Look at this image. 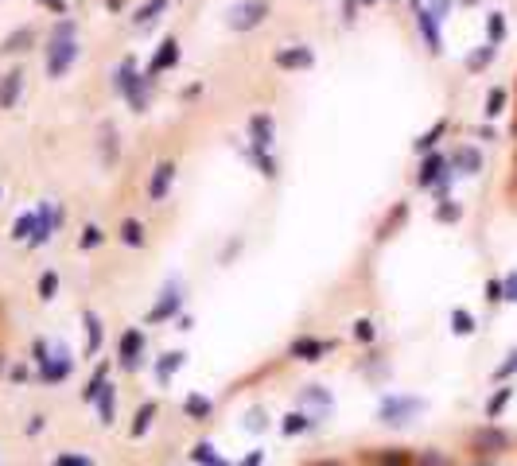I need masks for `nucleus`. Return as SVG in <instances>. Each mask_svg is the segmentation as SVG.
Returning <instances> with one entry per match:
<instances>
[{"label": "nucleus", "mask_w": 517, "mask_h": 466, "mask_svg": "<svg viewBox=\"0 0 517 466\" xmlns=\"http://www.w3.org/2000/svg\"><path fill=\"white\" fill-rule=\"evenodd\" d=\"M502 295H506L509 303H517V272H509L506 280H502Z\"/></svg>", "instance_id": "21"}, {"label": "nucleus", "mask_w": 517, "mask_h": 466, "mask_svg": "<svg viewBox=\"0 0 517 466\" xmlns=\"http://www.w3.org/2000/svg\"><path fill=\"white\" fill-rule=\"evenodd\" d=\"M436 218H440V222H459V218H463V206H455L451 199H440V206H436Z\"/></svg>", "instance_id": "16"}, {"label": "nucleus", "mask_w": 517, "mask_h": 466, "mask_svg": "<svg viewBox=\"0 0 517 466\" xmlns=\"http://www.w3.org/2000/svg\"><path fill=\"white\" fill-rule=\"evenodd\" d=\"M509 443H513V435L502 432V427H494V424L478 427V432L471 435V451H475L478 458H494V455H502V451H509Z\"/></svg>", "instance_id": "1"}, {"label": "nucleus", "mask_w": 517, "mask_h": 466, "mask_svg": "<svg viewBox=\"0 0 517 466\" xmlns=\"http://www.w3.org/2000/svg\"><path fill=\"white\" fill-rule=\"evenodd\" d=\"M486 300H490V303H502V300H506V295H502V280H490V284H486Z\"/></svg>", "instance_id": "22"}, {"label": "nucleus", "mask_w": 517, "mask_h": 466, "mask_svg": "<svg viewBox=\"0 0 517 466\" xmlns=\"http://www.w3.org/2000/svg\"><path fill=\"white\" fill-rule=\"evenodd\" d=\"M412 412H420V400H412V397H389L381 408L385 424H409Z\"/></svg>", "instance_id": "3"}, {"label": "nucleus", "mask_w": 517, "mask_h": 466, "mask_svg": "<svg viewBox=\"0 0 517 466\" xmlns=\"http://www.w3.org/2000/svg\"><path fill=\"white\" fill-rule=\"evenodd\" d=\"M451 171L455 175H478L483 171V152L475 144H459L455 156H451Z\"/></svg>", "instance_id": "2"}, {"label": "nucleus", "mask_w": 517, "mask_h": 466, "mask_svg": "<svg viewBox=\"0 0 517 466\" xmlns=\"http://www.w3.org/2000/svg\"><path fill=\"white\" fill-rule=\"evenodd\" d=\"M451 323H455V334H475V319H471L467 311H455Z\"/></svg>", "instance_id": "18"}, {"label": "nucleus", "mask_w": 517, "mask_h": 466, "mask_svg": "<svg viewBox=\"0 0 517 466\" xmlns=\"http://www.w3.org/2000/svg\"><path fill=\"white\" fill-rule=\"evenodd\" d=\"M443 133H447V121H440V125H436V128H432V133H428V136H424V140H420V152H428V148H432V144H436V140H440V136H443Z\"/></svg>", "instance_id": "20"}, {"label": "nucleus", "mask_w": 517, "mask_h": 466, "mask_svg": "<svg viewBox=\"0 0 517 466\" xmlns=\"http://www.w3.org/2000/svg\"><path fill=\"white\" fill-rule=\"evenodd\" d=\"M506 16H502V12H490V16H486V35H490V47H498L502 39H506Z\"/></svg>", "instance_id": "10"}, {"label": "nucleus", "mask_w": 517, "mask_h": 466, "mask_svg": "<svg viewBox=\"0 0 517 466\" xmlns=\"http://www.w3.org/2000/svg\"><path fill=\"white\" fill-rule=\"evenodd\" d=\"M509 105V90L506 86H494L490 93H486V116H502Z\"/></svg>", "instance_id": "6"}, {"label": "nucleus", "mask_w": 517, "mask_h": 466, "mask_svg": "<svg viewBox=\"0 0 517 466\" xmlns=\"http://www.w3.org/2000/svg\"><path fill=\"white\" fill-rule=\"evenodd\" d=\"M171 175H176V167H171V164H159V167H156V179H152V187H148L152 199H164V194H167V183H171Z\"/></svg>", "instance_id": "8"}, {"label": "nucleus", "mask_w": 517, "mask_h": 466, "mask_svg": "<svg viewBox=\"0 0 517 466\" xmlns=\"http://www.w3.org/2000/svg\"><path fill=\"white\" fill-rule=\"evenodd\" d=\"M70 58H74V43L70 39H55V51H51V62H47V70L51 74H67V67H70Z\"/></svg>", "instance_id": "4"}, {"label": "nucleus", "mask_w": 517, "mask_h": 466, "mask_svg": "<svg viewBox=\"0 0 517 466\" xmlns=\"http://www.w3.org/2000/svg\"><path fill=\"white\" fill-rule=\"evenodd\" d=\"M121 237H125L129 245H140V241H144V229H140V222H125V229H121Z\"/></svg>", "instance_id": "19"}, {"label": "nucleus", "mask_w": 517, "mask_h": 466, "mask_svg": "<svg viewBox=\"0 0 517 466\" xmlns=\"http://www.w3.org/2000/svg\"><path fill=\"white\" fill-rule=\"evenodd\" d=\"M509 400H513V389H509V385H506V389H498V392H494V397L486 400V420H498L502 412H506V404H509Z\"/></svg>", "instance_id": "7"}, {"label": "nucleus", "mask_w": 517, "mask_h": 466, "mask_svg": "<svg viewBox=\"0 0 517 466\" xmlns=\"http://www.w3.org/2000/svg\"><path fill=\"white\" fill-rule=\"evenodd\" d=\"M16 90H20V70H12V74L4 78V82H0V109H8V105H12Z\"/></svg>", "instance_id": "12"}, {"label": "nucleus", "mask_w": 517, "mask_h": 466, "mask_svg": "<svg viewBox=\"0 0 517 466\" xmlns=\"http://www.w3.org/2000/svg\"><path fill=\"white\" fill-rule=\"evenodd\" d=\"M171 62H176V39H167V43H164V51H159V58H156V62H152L148 78H152V74H159V70H167V67H171Z\"/></svg>", "instance_id": "14"}, {"label": "nucleus", "mask_w": 517, "mask_h": 466, "mask_svg": "<svg viewBox=\"0 0 517 466\" xmlns=\"http://www.w3.org/2000/svg\"><path fill=\"white\" fill-rule=\"evenodd\" d=\"M417 466H455V462H451V455H447V451H420V455H417Z\"/></svg>", "instance_id": "13"}, {"label": "nucleus", "mask_w": 517, "mask_h": 466, "mask_svg": "<svg viewBox=\"0 0 517 466\" xmlns=\"http://www.w3.org/2000/svg\"><path fill=\"white\" fill-rule=\"evenodd\" d=\"M494 51H498V47H490V43L478 47V51H471V55H467V70H475V74H478V70H486L494 62Z\"/></svg>", "instance_id": "11"}, {"label": "nucleus", "mask_w": 517, "mask_h": 466, "mask_svg": "<svg viewBox=\"0 0 517 466\" xmlns=\"http://www.w3.org/2000/svg\"><path fill=\"white\" fill-rule=\"evenodd\" d=\"M513 373H517V350H509L506 361H502V366L494 369V377H498V381H506V377H513Z\"/></svg>", "instance_id": "17"}, {"label": "nucleus", "mask_w": 517, "mask_h": 466, "mask_svg": "<svg viewBox=\"0 0 517 466\" xmlns=\"http://www.w3.org/2000/svg\"><path fill=\"white\" fill-rule=\"evenodd\" d=\"M276 67H280V70H300V67H311V51H308V47L280 51V55H276Z\"/></svg>", "instance_id": "5"}, {"label": "nucleus", "mask_w": 517, "mask_h": 466, "mask_svg": "<svg viewBox=\"0 0 517 466\" xmlns=\"http://www.w3.org/2000/svg\"><path fill=\"white\" fill-rule=\"evenodd\" d=\"M463 4H478V0H463Z\"/></svg>", "instance_id": "23"}, {"label": "nucleus", "mask_w": 517, "mask_h": 466, "mask_svg": "<svg viewBox=\"0 0 517 466\" xmlns=\"http://www.w3.org/2000/svg\"><path fill=\"white\" fill-rule=\"evenodd\" d=\"M323 342H315V338H300V342H296V346H292V354H296V358H303V354H308V361H315V354H323Z\"/></svg>", "instance_id": "15"}, {"label": "nucleus", "mask_w": 517, "mask_h": 466, "mask_svg": "<svg viewBox=\"0 0 517 466\" xmlns=\"http://www.w3.org/2000/svg\"><path fill=\"white\" fill-rule=\"evenodd\" d=\"M261 12H265L261 0H257V4H249V8H234V20H230V24H234V27H253L261 20Z\"/></svg>", "instance_id": "9"}]
</instances>
